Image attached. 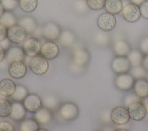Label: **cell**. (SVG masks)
<instances>
[{
  "mask_svg": "<svg viewBox=\"0 0 148 131\" xmlns=\"http://www.w3.org/2000/svg\"><path fill=\"white\" fill-rule=\"evenodd\" d=\"M132 3H134L138 6L141 5L145 0H130Z\"/></svg>",
  "mask_w": 148,
  "mask_h": 131,
  "instance_id": "f6af8a7d",
  "label": "cell"
},
{
  "mask_svg": "<svg viewBox=\"0 0 148 131\" xmlns=\"http://www.w3.org/2000/svg\"><path fill=\"white\" fill-rule=\"evenodd\" d=\"M18 5L23 12L31 13L36 9L38 0H19Z\"/></svg>",
  "mask_w": 148,
  "mask_h": 131,
  "instance_id": "f1b7e54d",
  "label": "cell"
},
{
  "mask_svg": "<svg viewBox=\"0 0 148 131\" xmlns=\"http://www.w3.org/2000/svg\"><path fill=\"white\" fill-rule=\"evenodd\" d=\"M142 102L143 103V104H144V106H145V107L146 109L147 113H148V96L143 98V100Z\"/></svg>",
  "mask_w": 148,
  "mask_h": 131,
  "instance_id": "ee69618b",
  "label": "cell"
},
{
  "mask_svg": "<svg viewBox=\"0 0 148 131\" xmlns=\"http://www.w3.org/2000/svg\"><path fill=\"white\" fill-rule=\"evenodd\" d=\"M75 36L72 32L69 30H65L61 32L58 39L60 43L65 47H70L75 42Z\"/></svg>",
  "mask_w": 148,
  "mask_h": 131,
  "instance_id": "cb8c5ba5",
  "label": "cell"
},
{
  "mask_svg": "<svg viewBox=\"0 0 148 131\" xmlns=\"http://www.w3.org/2000/svg\"><path fill=\"white\" fill-rule=\"evenodd\" d=\"M1 3L5 11H11L14 9L18 5V1L16 0H2Z\"/></svg>",
  "mask_w": 148,
  "mask_h": 131,
  "instance_id": "836d02e7",
  "label": "cell"
},
{
  "mask_svg": "<svg viewBox=\"0 0 148 131\" xmlns=\"http://www.w3.org/2000/svg\"><path fill=\"white\" fill-rule=\"evenodd\" d=\"M141 16L144 18L148 20V0H145L139 5Z\"/></svg>",
  "mask_w": 148,
  "mask_h": 131,
  "instance_id": "74e56055",
  "label": "cell"
},
{
  "mask_svg": "<svg viewBox=\"0 0 148 131\" xmlns=\"http://www.w3.org/2000/svg\"><path fill=\"white\" fill-rule=\"evenodd\" d=\"M131 119L139 121H141L146 117V109L142 101H136L130 104L127 107Z\"/></svg>",
  "mask_w": 148,
  "mask_h": 131,
  "instance_id": "9c48e42d",
  "label": "cell"
},
{
  "mask_svg": "<svg viewBox=\"0 0 148 131\" xmlns=\"http://www.w3.org/2000/svg\"><path fill=\"white\" fill-rule=\"evenodd\" d=\"M8 30V28L0 23V42L7 38Z\"/></svg>",
  "mask_w": 148,
  "mask_h": 131,
  "instance_id": "ab89813d",
  "label": "cell"
},
{
  "mask_svg": "<svg viewBox=\"0 0 148 131\" xmlns=\"http://www.w3.org/2000/svg\"><path fill=\"white\" fill-rule=\"evenodd\" d=\"M146 78H147V80H148V72H147V76H146Z\"/></svg>",
  "mask_w": 148,
  "mask_h": 131,
  "instance_id": "7dc6e473",
  "label": "cell"
},
{
  "mask_svg": "<svg viewBox=\"0 0 148 131\" xmlns=\"http://www.w3.org/2000/svg\"><path fill=\"white\" fill-rule=\"evenodd\" d=\"M6 54V50L2 46H0V62H2L5 59Z\"/></svg>",
  "mask_w": 148,
  "mask_h": 131,
  "instance_id": "7bdbcfd3",
  "label": "cell"
},
{
  "mask_svg": "<svg viewBox=\"0 0 148 131\" xmlns=\"http://www.w3.org/2000/svg\"><path fill=\"white\" fill-rule=\"evenodd\" d=\"M95 38H96V41H97L98 43L102 44L107 43L109 40L108 35L103 32L98 33L96 35Z\"/></svg>",
  "mask_w": 148,
  "mask_h": 131,
  "instance_id": "f35d334b",
  "label": "cell"
},
{
  "mask_svg": "<svg viewBox=\"0 0 148 131\" xmlns=\"http://www.w3.org/2000/svg\"><path fill=\"white\" fill-rule=\"evenodd\" d=\"M40 53L47 60H53L59 55L60 48L54 41L48 40L42 45Z\"/></svg>",
  "mask_w": 148,
  "mask_h": 131,
  "instance_id": "8fae6325",
  "label": "cell"
},
{
  "mask_svg": "<svg viewBox=\"0 0 148 131\" xmlns=\"http://www.w3.org/2000/svg\"><path fill=\"white\" fill-rule=\"evenodd\" d=\"M27 34L25 29L17 23L8 28L7 38L13 43L20 44L25 41Z\"/></svg>",
  "mask_w": 148,
  "mask_h": 131,
  "instance_id": "3957f363",
  "label": "cell"
},
{
  "mask_svg": "<svg viewBox=\"0 0 148 131\" xmlns=\"http://www.w3.org/2000/svg\"><path fill=\"white\" fill-rule=\"evenodd\" d=\"M73 62L78 66H83L88 63L90 55L88 51L84 48H79L75 51L73 56Z\"/></svg>",
  "mask_w": 148,
  "mask_h": 131,
  "instance_id": "ffe728a7",
  "label": "cell"
},
{
  "mask_svg": "<svg viewBox=\"0 0 148 131\" xmlns=\"http://www.w3.org/2000/svg\"><path fill=\"white\" fill-rule=\"evenodd\" d=\"M60 27L56 23L50 21L46 23L42 29V36L47 40H56L61 33Z\"/></svg>",
  "mask_w": 148,
  "mask_h": 131,
  "instance_id": "ba28073f",
  "label": "cell"
},
{
  "mask_svg": "<svg viewBox=\"0 0 148 131\" xmlns=\"http://www.w3.org/2000/svg\"><path fill=\"white\" fill-rule=\"evenodd\" d=\"M42 47L40 40L35 37H31L24 42L22 48L27 56L34 57L39 54Z\"/></svg>",
  "mask_w": 148,
  "mask_h": 131,
  "instance_id": "8992f818",
  "label": "cell"
},
{
  "mask_svg": "<svg viewBox=\"0 0 148 131\" xmlns=\"http://www.w3.org/2000/svg\"><path fill=\"white\" fill-rule=\"evenodd\" d=\"M141 65L148 72V54L144 55Z\"/></svg>",
  "mask_w": 148,
  "mask_h": 131,
  "instance_id": "b9f144b4",
  "label": "cell"
},
{
  "mask_svg": "<svg viewBox=\"0 0 148 131\" xmlns=\"http://www.w3.org/2000/svg\"><path fill=\"white\" fill-rule=\"evenodd\" d=\"M113 50L116 56H127L132 49L127 41L119 39L113 43Z\"/></svg>",
  "mask_w": 148,
  "mask_h": 131,
  "instance_id": "e0dca14e",
  "label": "cell"
},
{
  "mask_svg": "<svg viewBox=\"0 0 148 131\" xmlns=\"http://www.w3.org/2000/svg\"><path fill=\"white\" fill-rule=\"evenodd\" d=\"M104 8L107 12L116 15L121 12L123 5L121 0H106Z\"/></svg>",
  "mask_w": 148,
  "mask_h": 131,
  "instance_id": "7402d4cb",
  "label": "cell"
},
{
  "mask_svg": "<svg viewBox=\"0 0 148 131\" xmlns=\"http://www.w3.org/2000/svg\"><path fill=\"white\" fill-rule=\"evenodd\" d=\"M140 98L135 93H130L127 95L124 99V103L125 104V107H127L130 104L136 102L140 101Z\"/></svg>",
  "mask_w": 148,
  "mask_h": 131,
  "instance_id": "e575fe53",
  "label": "cell"
},
{
  "mask_svg": "<svg viewBox=\"0 0 148 131\" xmlns=\"http://www.w3.org/2000/svg\"><path fill=\"white\" fill-rule=\"evenodd\" d=\"M10 76L15 79L24 77L27 73V66L23 61H16L10 63L8 68Z\"/></svg>",
  "mask_w": 148,
  "mask_h": 131,
  "instance_id": "5bb4252c",
  "label": "cell"
},
{
  "mask_svg": "<svg viewBox=\"0 0 148 131\" xmlns=\"http://www.w3.org/2000/svg\"><path fill=\"white\" fill-rule=\"evenodd\" d=\"M32 72L37 75H42L47 72L49 68L48 60L41 54L32 57L29 63Z\"/></svg>",
  "mask_w": 148,
  "mask_h": 131,
  "instance_id": "7a4b0ae2",
  "label": "cell"
},
{
  "mask_svg": "<svg viewBox=\"0 0 148 131\" xmlns=\"http://www.w3.org/2000/svg\"><path fill=\"white\" fill-rule=\"evenodd\" d=\"M16 1H19V0H16Z\"/></svg>",
  "mask_w": 148,
  "mask_h": 131,
  "instance_id": "681fc988",
  "label": "cell"
},
{
  "mask_svg": "<svg viewBox=\"0 0 148 131\" xmlns=\"http://www.w3.org/2000/svg\"><path fill=\"white\" fill-rule=\"evenodd\" d=\"M44 106L50 110H56L59 104L58 98L54 95L46 96L42 100Z\"/></svg>",
  "mask_w": 148,
  "mask_h": 131,
  "instance_id": "4dcf8cb0",
  "label": "cell"
},
{
  "mask_svg": "<svg viewBox=\"0 0 148 131\" xmlns=\"http://www.w3.org/2000/svg\"><path fill=\"white\" fill-rule=\"evenodd\" d=\"M132 67L127 56H116L111 62L112 70L117 74L128 73Z\"/></svg>",
  "mask_w": 148,
  "mask_h": 131,
  "instance_id": "277c9868",
  "label": "cell"
},
{
  "mask_svg": "<svg viewBox=\"0 0 148 131\" xmlns=\"http://www.w3.org/2000/svg\"><path fill=\"white\" fill-rule=\"evenodd\" d=\"M15 128L14 125L9 121H0V131H14Z\"/></svg>",
  "mask_w": 148,
  "mask_h": 131,
  "instance_id": "8d00e7d4",
  "label": "cell"
},
{
  "mask_svg": "<svg viewBox=\"0 0 148 131\" xmlns=\"http://www.w3.org/2000/svg\"><path fill=\"white\" fill-rule=\"evenodd\" d=\"M139 50L144 54H148V36L143 38L139 44Z\"/></svg>",
  "mask_w": 148,
  "mask_h": 131,
  "instance_id": "d590c367",
  "label": "cell"
},
{
  "mask_svg": "<svg viewBox=\"0 0 148 131\" xmlns=\"http://www.w3.org/2000/svg\"><path fill=\"white\" fill-rule=\"evenodd\" d=\"M5 12V9H4V8H3L1 2H0V18L3 14Z\"/></svg>",
  "mask_w": 148,
  "mask_h": 131,
  "instance_id": "bcb514c9",
  "label": "cell"
},
{
  "mask_svg": "<svg viewBox=\"0 0 148 131\" xmlns=\"http://www.w3.org/2000/svg\"><path fill=\"white\" fill-rule=\"evenodd\" d=\"M10 42H11L9 40V39L8 38H6L4 40L0 42V46H2L6 51L10 48Z\"/></svg>",
  "mask_w": 148,
  "mask_h": 131,
  "instance_id": "60d3db41",
  "label": "cell"
},
{
  "mask_svg": "<svg viewBox=\"0 0 148 131\" xmlns=\"http://www.w3.org/2000/svg\"><path fill=\"white\" fill-rule=\"evenodd\" d=\"M121 13L123 18L130 23L137 21L141 16L139 6L132 2L127 3L123 7Z\"/></svg>",
  "mask_w": 148,
  "mask_h": 131,
  "instance_id": "52a82bcc",
  "label": "cell"
},
{
  "mask_svg": "<svg viewBox=\"0 0 148 131\" xmlns=\"http://www.w3.org/2000/svg\"><path fill=\"white\" fill-rule=\"evenodd\" d=\"M87 6L93 10H99L105 6L106 0H86Z\"/></svg>",
  "mask_w": 148,
  "mask_h": 131,
  "instance_id": "d6a6232c",
  "label": "cell"
},
{
  "mask_svg": "<svg viewBox=\"0 0 148 131\" xmlns=\"http://www.w3.org/2000/svg\"><path fill=\"white\" fill-rule=\"evenodd\" d=\"M97 23L98 28L102 31L109 32L116 27L117 20L114 14L106 12L99 15Z\"/></svg>",
  "mask_w": 148,
  "mask_h": 131,
  "instance_id": "5b68a950",
  "label": "cell"
},
{
  "mask_svg": "<svg viewBox=\"0 0 148 131\" xmlns=\"http://www.w3.org/2000/svg\"><path fill=\"white\" fill-rule=\"evenodd\" d=\"M12 109V102L8 99H0V117L5 118L10 115Z\"/></svg>",
  "mask_w": 148,
  "mask_h": 131,
  "instance_id": "4316f807",
  "label": "cell"
},
{
  "mask_svg": "<svg viewBox=\"0 0 148 131\" xmlns=\"http://www.w3.org/2000/svg\"><path fill=\"white\" fill-rule=\"evenodd\" d=\"M0 23L9 28L18 23L16 16L10 11H5L0 18Z\"/></svg>",
  "mask_w": 148,
  "mask_h": 131,
  "instance_id": "f546056e",
  "label": "cell"
},
{
  "mask_svg": "<svg viewBox=\"0 0 148 131\" xmlns=\"http://www.w3.org/2000/svg\"><path fill=\"white\" fill-rule=\"evenodd\" d=\"M79 110L76 104L72 102H66L60 109L61 117L66 121H71L76 118L79 115Z\"/></svg>",
  "mask_w": 148,
  "mask_h": 131,
  "instance_id": "4fadbf2b",
  "label": "cell"
},
{
  "mask_svg": "<svg viewBox=\"0 0 148 131\" xmlns=\"http://www.w3.org/2000/svg\"><path fill=\"white\" fill-rule=\"evenodd\" d=\"M135 78L128 72L117 74L115 78L116 87L122 91H128L133 87Z\"/></svg>",
  "mask_w": 148,
  "mask_h": 131,
  "instance_id": "30bf717a",
  "label": "cell"
},
{
  "mask_svg": "<svg viewBox=\"0 0 148 131\" xmlns=\"http://www.w3.org/2000/svg\"><path fill=\"white\" fill-rule=\"evenodd\" d=\"M18 24L25 29L27 33H34L37 27L36 20L31 16L23 17L18 21Z\"/></svg>",
  "mask_w": 148,
  "mask_h": 131,
  "instance_id": "603a6c76",
  "label": "cell"
},
{
  "mask_svg": "<svg viewBox=\"0 0 148 131\" xmlns=\"http://www.w3.org/2000/svg\"><path fill=\"white\" fill-rule=\"evenodd\" d=\"M26 112L27 110L23 103L20 102L14 101L12 102V109L9 116L15 121H20L23 120L25 117Z\"/></svg>",
  "mask_w": 148,
  "mask_h": 131,
  "instance_id": "ac0fdd59",
  "label": "cell"
},
{
  "mask_svg": "<svg viewBox=\"0 0 148 131\" xmlns=\"http://www.w3.org/2000/svg\"><path fill=\"white\" fill-rule=\"evenodd\" d=\"M34 118L39 124H47L52 119V113L50 110L44 107H41L34 113Z\"/></svg>",
  "mask_w": 148,
  "mask_h": 131,
  "instance_id": "44dd1931",
  "label": "cell"
},
{
  "mask_svg": "<svg viewBox=\"0 0 148 131\" xmlns=\"http://www.w3.org/2000/svg\"><path fill=\"white\" fill-rule=\"evenodd\" d=\"M132 88L134 93L140 99L148 96V80L146 78L135 79Z\"/></svg>",
  "mask_w": 148,
  "mask_h": 131,
  "instance_id": "2e32d148",
  "label": "cell"
},
{
  "mask_svg": "<svg viewBox=\"0 0 148 131\" xmlns=\"http://www.w3.org/2000/svg\"><path fill=\"white\" fill-rule=\"evenodd\" d=\"M23 103L26 110L32 113L36 112L43 105L42 100L36 93L28 94L24 99Z\"/></svg>",
  "mask_w": 148,
  "mask_h": 131,
  "instance_id": "7c38bea8",
  "label": "cell"
},
{
  "mask_svg": "<svg viewBox=\"0 0 148 131\" xmlns=\"http://www.w3.org/2000/svg\"><path fill=\"white\" fill-rule=\"evenodd\" d=\"M2 1V0H0V2H1V1Z\"/></svg>",
  "mask_w": 148,
  "mask_h": 131,
  "instance_id": "c3c4849f",
  "label": "cell"
},
{
  "mask_svg": "<svg viewBox=\"0 0 148 131\" xmlns=\"http://www.w3.org/2000/svg\"><path fill=\"white\" fill-rule=\"evenodd\" d=\"M16 84L10 78H4L0 81V93L5 97L11 96L14 93Z\"/></svg>",
  "mask_w": 148,
  "mask_h": 131,
  "instance_id": "d6986e66",
  "label": "cell"
},
{
  "mask_svg": "<svg viewBox=\"0 0 148 131\" xmlns=\"http://www.w3.org/2000/svg\"><path fill=\"white\" fill-rule=\"evenodd\" d=\"M110 117L114 124L119 126L126 125L131 119L127 107L124 106H117L113 108Z\"/></svg>",
  "mask_w": 148,
  "mask_h": 131,
  "instance_id": "6da1fadb",
  "label": "cell"
},
{
  "mask_svg": "<svg viewBox=\"0 0 148 131\" xmlns=\"http://www.w3.org/2000/svg\"><path fill=\"white\" fill-rule=\"evenodd\" d=\"M25 55L22 47L13 46L7 50L5 59L9 63H11L16 61H23L25 59Z\"/></svg>",
  "mask_w": 148,
  "mask_h": 131,
  "instance_id": "9a60e30c",
  "label": "cell"
},
{
  "mask_svg": "<svg viewBox=\"0 0 148 131\" xmlns=\"http://www.w3.org/2000/svg\"><path fill=\"white\" fill-rule=\"evenodd\" d=\"M28 95V91L27 88L23 85H17L16 89L11 96L12 99L16 102H21Z\"/></svg>",
  "mask_w": 148,
  "mask_h": 131,
  "instance_id": "83f0119b",
  "label": "cell"
},
{
  "mask_svg": "<svg viewBox=\"0 0 148 131\" xmlns=\"http://www.w3.org/2000/svg\"><path fill=\"white\" fill-rule=\"evenodd\" d=\"M130 61L132 66L141 65L144 54L139 50L136 49L131 50L127 56Z\"/></svg>",
  "mask_w": 148,
  "mask_h": 131,
  "instance_id": "484cf974",
  "label": "cell"
},
{
  "mask_svg": "<svg viewBox=\"0 0 148 131\" xmlns=\"http://www.w3.org/2000/svg\"><path fill=\"white\" fill-rule=\"evenodd\" d=\"M39 128V123L35 118L24 119L20 125V130L21 131H37Z\"/></svg>",
  "mask_w": 148,
  "mask_h": 131,
  "instance_id": "d4e9b609",
  "label": "cell"
},
{
  "mask_svg": "<svg viewBox=\"0 0 148 131\" xmlns=\"http://www.w3.org/2000/svg\"><path fill=\"white\" fill-rule=\"evenodd\" d=\"M129 72L135 79L145 78L147 73V72L142 66V65L132 66Z\"/></svg>",
  "mask_w": 148,
  "mask_h": 131,
  "instance_id": "1f68e13d",
  "label": "cell"
}]
</instances>
